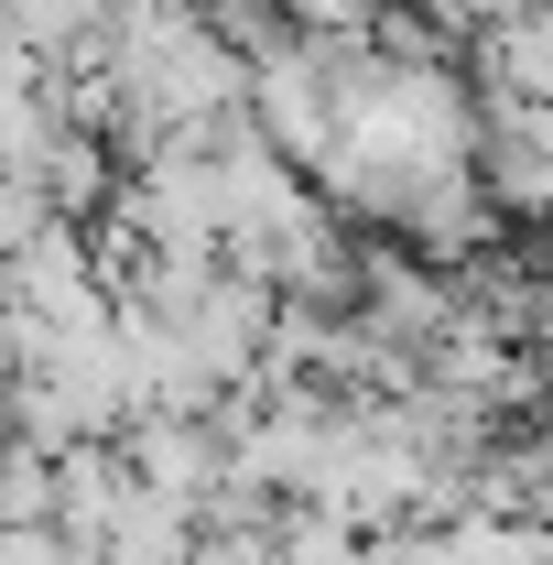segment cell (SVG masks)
<instances>
[{
    "instance_id": "7a4b0ae2",
    "label": "cell",
    "mask_w": 553,
    "mask_h": 565,
    "mask_svg": "<svg viewBox=\"0 0 553 565\" xmlns=\"http://www.w3.org/2000/svg\"><path fill=\"white\" fill-rule=\"evenodd\" d=\"M282 565H380V544H369V522L337 511V500H293L282 511Z\"/></svg>"
},
{
    "instance_id": "3957f363",
    "label": "cell",
    "mask_w": 553,
    "mask_h": 565,
    "mask_svg": "<svg viewBox=\"0 0 553 565\" xmlns=\"http://www.w3.org/2000/svg\"><path fill=\"white\" fill-rule=\"evenodd\" d=\"M0 565H87V555H76L55 522H11V533H0Z\"/></svg>"
},
{
    "instance_id": "277c9868",
    "label": "cell",
    "mask_w": 553,
    "mask_h": 565,
    "mask_svg": "<svg viewBox=\"0 0 553 565\" xmlns=\"http://www.w3.org/2000/svg\"><path fill=\"white\" fill-rule=\"evenodd\" d=\"M434 11H456V0H434Z\"/></svg>"
},
{
    "instance_id": "6da1fadb",
    "label": "cell",
    "mask_w": 553,
    "mask_h": 565,
    "mask_svg": "<svg viewBox=\"0 0 553 565\" xmlns=\"http://www.w3.org/2000/svg\"><path fill=\"white\" fill-rule=\"evenodd\" d=\"M358 316L391 338V349H413V359H434L445 338H456V316H467V294L445 282V262H423L413 239L402 250H369L358 262Z\"/></svg>"
}]
</instances>
